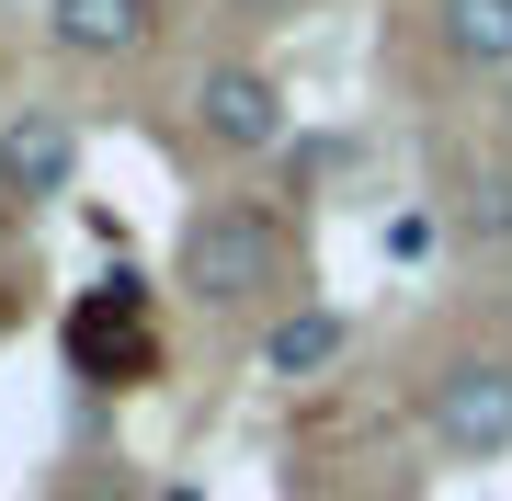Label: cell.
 <instances>
[{"mask_svg": "<svg viewBox=\"0 0 512 501\" xmlns=\"http://www.w3.org/2000/svg\"><path fill=\"white\" fill-rule=\"evenodd\" d=\"M433 46L456 80H512V0H433Z\"/></svg>", "mask_w": 512, "mask_h": 501, "instance_id": "obj_6", "label": "cell"}, {"mask_svg": "<svg viewBox=\"0 0 512 501\" xmlns=\"http://www.w3.org/2000/svg\"><path fill=\"white\" fill-rule=\"evenodd\" d=\"M501 137H512V80H501Z\"/></svg>", "mask_w": 512, "mask_h": 501, "instance_id": "obj_10", "label": "cell"}, {"mask_svg": "<svg viewBox=\"0 0 512 501\" xmlns=\"http://www.w3.org/2000/svg\"><path fill=\"white\" fill-rule=\"evenodd\" d=\"M421 433H433L444 456H467V467H501L512 456V353L501 342L444 353L433 388H421Z\"/></svg>", "mask_w": 512, "mask_h": 501, "instance_id": "obj_2", "label": "cell"}, {"mask_svg": "<svg viewBox=\"0 0 512 501\" xmlns=\"http://www.w3.org/2000/svg\"><path fill=\"white\" fill-rule=\"evenodd\" d=\"M228 12H251V23H285V12H296V0H228Z\"/></svg>", "mask_w": 512, "mask_h": 501, "instance_id": "obj_9", "label": "cell"}, {"mask_svg": "<svg viewBox=\"0 0 512 501\" xmlns=\"http://www.w3.org/2000/svg\"><path fill=\"white\" fill-rule=\"evenodd\" d=\"M80 183V126L57 103H23V114H0V194L12 205H46V194H69Z\"/></svg>", "mask_w": 512, "mask_h": 501, "instance_id": "obj_4", "label": "cell"}, {"mask_svg": "<svg viewBox=\"0 0 512 501\" xmlns=\"http://www.w3.org/2000/svg\"><path fill=\"white\" fill-rule=\"evenodd\" d=\"M69 365L103 376V388H114V376H148V308H137V274H114L103 297L69 319Z\"/></svg>", "mask_w": 512, "mask_h": 501, "instance_id": "obj_5", "label": "cell"}, {"mask_svg": "<svg viewBox=\"0 0 512 501\" xmlns=\"http://www.w3.org/2000/svg\"><path fill=\"white\" fill-rule=\"evenodd\" d=\"M171 285H183L194 308H251L285 285V217L251 194H217L183 217V240H171Z\"/></svg>", "mask_w": 512, "mask_h": 501, "instance_id": "obj_1", "label": "cell"}, {"mask_svg": "<svg viewBox=\"0 0 512 501\" xmlns=\"http://www.w3.org/2000/svg\"><path fill=\"white\" fill-rule=\"evenodd\" d=\"M194 137H205V149H228V160L285 149V92H274V69H251V57L194 69Z\"/></svg>", "mask_w": 512, "mask_h": 501, "instance_id": "obj_3", "label": "cell"}, {"mask_svg": "<svg viewBox=\"0 0 512 501\" xmlns=\"http://www.w3.org/2000/svg\"><path fill=\"white\" fill-rule=\"evenodd\" d=\"M342 342H353V319H342V308H296V319H274L262 365H274V376H319V365H330Z\"/></svg>", "mask_w": 512, "mask_h": 501, "instance_id": "obj_8", "label": "cell"}, {"mask_svg": "<svg viewBox=\"0 0 512 501\" xmlns=\"http://www.w3.org/2000/svg\"><path fill=\"white\" fill-rule=\"evenodd\" d=\"M148 23H160V0H46L57 57H137Z\"/></svg>", "mask_w": 512, "mask_h": 501, "instance_id": "obj_7", "label": "cell"}]
</instances>
